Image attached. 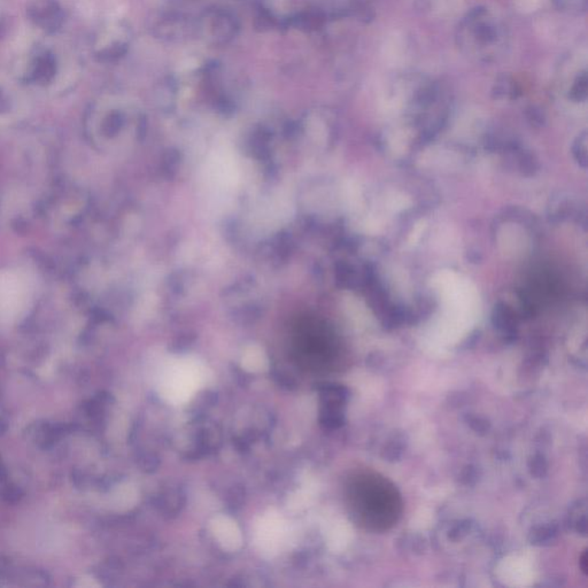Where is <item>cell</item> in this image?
I'll list each match as a JSON object with an SVG mask.
<instances>
[{"label": "cell", "mask_w": 588, "mask_h": 588, "mask_svg": "<svg viewBox=\"0 0 588 588\" xmlns=\"http://www.w3.org/2000/svg\"><path fill=\"white\" fill-rule=\"evenodd\" d=\"M357 500L363 523L373 531H385L396 523L402 510L396 486L379 474H364L357 483Z\"/></svg>", "instance_id": "6da1fadb"}, {"label": "cell", "mask_w": 588, "mask_h": 588, "mask_svg": "<svg viewBox=\"0 0 588 588\" xmlns=\"http://www.w3.org/2000/svg\"><path fill=\"white\" fill-rule=\"evenodd\" d=\"M205 382L203 366L191 359L169 366L160 380V393L173 403L185 402Z\"/></svg>", "instance_id": "7a4b0ae2"}, {"label": "cell", "mask_w": 588, "mask_h": 588, "mask_svg": "<svg viewBox=\"0 0 588 588\" xmlns=\"http://www.w3.org/2000/svg\"><path fill=\"white\" fill-rule=\"evenodd\" d=\"M30 300L26 276L13 270L0 272V323L10 324L22 316Z\"/></svg>", "instance_id": "3957f363"}, {"label": "cell", "mask_w": 588, "mask_h": 588, "mask_svg": "<svg viewBox=\"0 0 588 588\" xmlns=\"http://www.w3.org/2000/svg\"><path fill=\"white\" fill-rule=\"evenodd\" d=\"M285 523L278 513H265L255 529V543L265 557L276 555L284 543Z\"/></svg>", "instance_id": "277c9868"}, {"label": "cell", "mask_w": 588, "mask_h": 588, "mask_svg": "<svg viewBox=\"0 0 588 588\" xmlns=\"http://www.w3.org/2000/svg\"><path fill=\"white\" fill-rule=\"evenodd\" d=\"M212 531L219 545L226 550L233 552L240 548L242 533L235 522L226 516H217L212 520Z\"/></svg>", "instance_id": "5b68a950"}, {"label": "cell", "mask_w": 588, "mask_h": 588, "mask_svg": "<svg viewBox=\"0 0 588 588\" xmlns=\"http://www.w3.org/2000/svg\"><path fill=\"white\" fill-rule=\"evenodd\" d=\"M242 366L251 373H261L268 368V359L258 348H251L242 357Z\"/></svg>", "instance_id": "8992f818"}, {"label": "cell", "mask_w": 588, "mask_h": 588, "mask_svg": "<svg viewBox=\"0 0 588 588\" xmlns=\"http://www.w3.org/2000/svg\"><path fill=\"white\" fill-rule=\"evenodd\" d=\"M136 497H137L136 490L134 488H131V487L125 486L118 490V493L116 494L115 499L118 501V504H120V506L127 508V506H131L134 504Z\"/></svg>", "instance_id": "52a82bcc"}, {"label": "cell", "mask_w": 588, "mask_h": 588, "mask_svg": "<svg viewBox=\"0 0 588 588\" xmlns=\"http://www.w3.org/2000/svg\"><path fill=\"white\" fill-rule=\"evenodd\" d=\"M586 138L584 139V141H582V138H578V141L575 143V146L572 148L573 150V155H575V160L578 162L580 166L582 167H586V164H587V157H586Z\"/></svg>", "instance_id": "ba28073f"}, {"label": "cell", "mask_w": 588, "mask_h": 588, "mask_svg": "<svg viewBox=\"0 0 588 588\" xmlns=\"http://www.w3.org/2000/svg\"><path fill=\"white\" fill-rule=\"evenodd\" d=\"M580 568H582V572L584 573H587V568H588V561H587V552H584V554L582 555V559H580Z\"/></svg>", "instance_id": "9c48e42d"}]
</instances>
